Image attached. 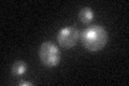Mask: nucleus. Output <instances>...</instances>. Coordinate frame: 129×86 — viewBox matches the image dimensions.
I'll list each match as a JSON object with an SVG mask.
<instances>
[{
	"label": "nucleus",
	"mask_w": 129,
	"mask_h": 86,
	"mask_svg": "<svg viewBox=\"0 0 129 86\" xmlns=\"http://www.w3.org/2000/svg\"><path fill=\"white\" fill-rule=\"evenodd\" d=\"M82 45L89 52H99L107 45L109 34L101 25H91L85 28L80 35Z\"/></svg>",
	"instance_id": "nucleus-1"
},
{
	"label": "nucleus",
	"mask_w": 129,
	"mask_h": 86,
	"mask_svg": "<svg viewBox=\"0 0 129 86\" xmlns=\"http://www.w3.org/2000/svg\"><path fill=\"white\" fill-rule=\"evenodd\" d=\"M39 57L41 63L47 68H54L60 63V52L51 41H44L40 45Z\"/></svg>",
	"instance_id": "nucleus-2"
},
{
	"label": "nucleus",
	"mask_w": 129,
	"mask_h": 86,
	"mask_svg": "<svg viewBox=\"0 0 129 86\" xmlns=\"http://www.w3.org/2000/svg\"><path fill=\"white\" fill-rule=\"evenodd\" d=\"M80 31L74 26H67L60 29L57 35V42L61 47L69 50L75 46L80 39Z\"/></svg>",
	"instance_id": "nucleus-3"
},
{
	"label": "nucleus",
	"mask_w": 129,
	"mask_h": 86,
	"mask_svg": "<svg viewBox=\"0 0 129 86\" xmlns=\"http://www.w3.org/2000/svg\"><path fill=\"white\" fill-rule=\"evenodd\" d=\"M27 71V65L25 61L23 60H17L13 64V66L11 68V73L12 75L15 76V77H18V76H22L26 73Z\"/></svg>",
	"instance_id": "nucleus-4"
},
{
	"label": "nucleus",
	"mask_w": 129,
	"mask_h": 86,
	"mask_svg": "<svg viewBox=\"0 0 129 86\" xmlns=\"http://www.w3.org/2000/svg\"><path fill=\"white\" fill-rule=\"evenodd\" d=\"M79 18L83 24H89L94 19V12L90 8H82L79 12Z\"/></svg>",
	"instance_id": "nucleus-5"
},
{
	"label": "nucleus",
	"mask_w": 129,
	"mask_h": 86,
	"mask_svg": "<svg viewBox=\"0 0 129 86\" xmlns=\"http://www.w3.org/2000/svg\"><path fill=\"white\" fill-rule=\"evenodd\" d=\"M19 85H22V86H31L32 83H31V82H21Z\"/></svg>",
	"instance_id": "nucleus-6"
}]
</instances>
